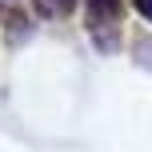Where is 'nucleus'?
<instances>
[{"label": "nucleus", "mask_w": 152, "mask_h": 152, "mask_svg": "<svg viewBox=\"0 0 152 152\" xmlns=\"http://www.w3.org/2000/svg\"><path fill=\"white\" fill-rule=\"evenodd\" d=\"M84 4H88V36L96 40V48L112 52L120 32V0H84Z\"/></svg>", "instance_id": "obj_1"}, {"label": "nucleus", "mask_w": 152, "mask_h": 152, "mask_svg": "<svg viewBox=\"0 0 152 152\" xmlns=\"http://www.w3.org/2000/svg\"><path fill=\"white\" fill-rule=\"evenodd\" d=\"M36 4H40V12H44V16H52V12H64L68 0H36Z\"/></svg>", "instance_id": "obj_2"}, {"label": "nucleus", "mask_w": 152, "mask_h": 152, "mask_svg": "<svg viewBox=\"0 0 152 152\" xmlns=\"http://www.w3.org/2000/svg\"><path fill=\"white\" fill-rule=\"evenodd\" d=\"M136 8H140V16H144V20H152V0H136Z\"/></svg>", "instance_id": "obj_3"}]
</instances>
